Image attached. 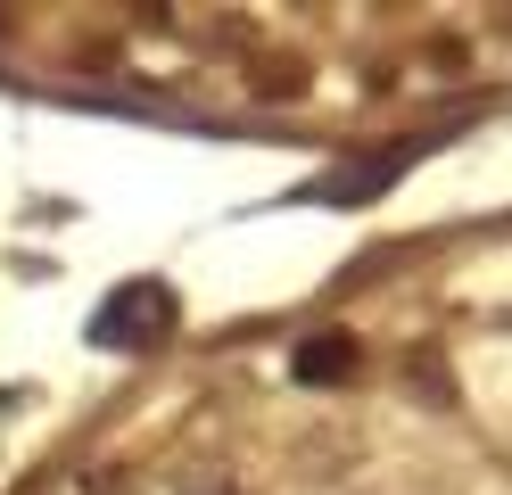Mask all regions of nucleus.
Here are the masks:
<instances>
[{
    "label": "nucleus",
    "instance_id": "1",
    "mask_svg": "<svg viewBox=\"0 0 512 495\" xmlns=\"http://www.w3.org/2000/svg\"><path fill=\"white\" fill-rule=\"evenodd\" d=\"M174 339V289L166 281H124L100 314H91V347L108 355H149Z\"/></svg>",
    "mask_w": 512,
    "mask_h": 495
},
{
    "label": "nucleus",
    "instance_id": "3",
    "mask_svg": "<svg viewBox=\"0 0 512 495\" xmlns=\"http://www.w3.org/2000/svg\"><path fill=\"white\" fill-rule=\"evenodd\" d=\"M290 372H298L306 388H323V380H347V372H356V339H347V330H314V339H298Z\"/></svg>",
    "mask_w": 512,
    "mask_h": 495
},
{
    "label": "nucleus",
    "instance_id": "2",
    "mask_svg": "<svg viewBox=\"0 0 512 495\" xmlns=\"http://www.w3.org/2000/svg\"><path fill=\"white\" fill-rule=\"evenodd\" d=\"M413 157H422V141L372 149V157H356V165H331V174H314V182H306V198H331V207H364V198H380V190H389Z\"/></svg>",
    "mask_w": 512,
    "mask_h": 495
}]
</instances>
